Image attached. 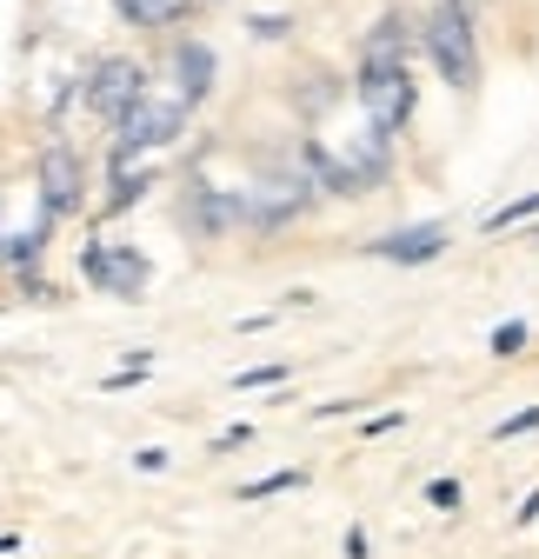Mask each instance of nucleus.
<instances>
[{
  "label": "nucleus",
  "instance_id": "20e7f679",
  "mask_svg": "<svg viewBox=\"0 0 539 559\" xmlns=\"http://www.w3.org/2000/svg\"><path fill=\"white\" fill-rule=\"evenodd\" d=\"M414 67H360V107H367V127H380L386 140L414 120Z\"/></svg>",
  "mask_w": 539,
  "mask_h": 559
},
{
  "label": "nucleus",
  "instance_id": "bb28decb",
  "mask_svg": "<svg viewBox=\"0 0 539 559\" xmlns=\"http://www.w3.org/2000/svg\"><path fill=\"white\" fill-rule=\"evenodd\" d=\"M21 546V533H0V552H14Z\"/></svg>",
  "mask_w": 539,
  "mask_h": 559
},
{
  "label": "nucleus",
  "instance_id": "a211bd4d",
  "mask_svg": "<svg viewBox=\"0 0 539 559\" xmlns=\"http://www.w3.org/2000/svg\"><path fill=\"white\" fill-rule=\"evenodd\" d=\"M147 373H154V360H147V354H133V360H120V373H107V380H100V393H120V386H141Z\"/></svg>",
  "mask_w": 539,
  "mask_h": 559
},
{
  "label": "nucleus",
  "instance_id": "1a4fd4ad",
  "mask_svg": "<svg viewBox=\"0 0 539 559\" xmlns=\"http://www.w3.org/2000/svg\"><path fill=\"white\" fill-rule=\"evenodd\" d=\"M173 81H180V100L200 107V100H207V87H214V47L207 40H180L173 47Z\"/></svg>",
  "mask_w": 539,
  "mask_h": 559
},
{
  "label": "nucleus",
  "instance_id": "2eb2a0df",
  "mask_svg": "<svg viewBox=\"0 0 539 559\" xmlns=\"http://www.w3.org/2000/svg\"><path fill=\"white\" fill-rule=\"evenodd\" d=\"M427 507H433V513H459V507H466V486H459L453 473L427 479Z\"/></svg>",
  "mask_w": 539,
  "mask_h": 559
},
{
  "label": "nucleus",
  "instance_id": "6e6552de",
  "mask_svg": "<svg viewBox=\"0 0 539 559\" xmlns=\"http://www.w3.org/2000/svg\"><path fill=\"white\" fill-rule=\"evenodd\" d=\"M414 53H427V40L414 34V21L407 14H380L373 27H367V40H360V67H407Z\"/></svg>",
  "mask_w": 539,
  "mask_h": 559
},
{
  "label": "nucleus",
  "instance_id": "ddd939ff",
  "mask_svg": "<svg viewBox=\"0 0 539 559\" xmlns=\"http://www.w3.org/2000/svg\"><path fill=\"white\" fill-rule=\"evenodd\" d=\"M506 227H539V193H519V200L493 206V214H487V234H506Z\"/></svg>",
  "mask_w": 539,
  "mask_h": 559
},
{
  "label": "nucleus",
  "instance_id": "7ed1b4c3",
  "mask_svg": "<svg viewBox=\"0 0 539 559\" xmlns=\"http://www.w3.org/2000/svg\"><path fill=\"white\" fill-rule=\"evenodd\" d=\"M187 100L180 94H141L127 107V120H120V140H113V180H127V167H133V154H147V147H167V140L187 127Z\"/></svg>",
  "mask_w": 539,
  "mask_h": 559
},
{
  "label": "nucleus",
  "instance_id": "dca6fc26",
  "mask_svg": "<svg viewBox=\"0 0 539 559\" xmlns=\"http://www.w3.org/2000/svg\"><path fill=\"white\" fill-rule=\"evenodd\" d=\"M287 373H294L287 360H266V367H240V373H233V393H253V386H280Z\"/></svg>",
  "mask_w": 539,
  "mask_h": 559
},
{
  "label": "nucleus",
  "instance_id": "a878e982",
  "mask_svg": "<svg viewBox=\"0 0 539 559\" xmlns=\"http://www.w3.org/2000/svg\"><path fill=\"white\" fill-rule=\"evenodd\" d=\"M340 546H347V559H367V552H373V546H367V533H360V526H347V539H340Z\"/></svg>",
  "mask_w": 539,
  "mask_h": 559
},
{
  "label": "nucleus",
  "instance_id": "b1692460",
  "mask_svg": "<svg viewBox=\"0 0 539 559\" xmlns=\"http://www.w3.org/2000/svg\"><path fill=\"white\" fill-rule=\"evenodd\" d=\"M133 466H141V473H160V466H167V453H160V447H141V453H133Z\"/></svg>",
  "mask_w": 539,
  "mask_h": 559
},
{
  "label": "nucleus",
  "instance_id": "4468645a",
  "mask_svg": "<svg viewBox=\"0 0 539 559\" xmlns=\"http://www.w3.org/2000/svg\"><path fill=\"white\" fill-rule=\"evenodd\" d=\"M526 340H532V326H526V320H500V326L487 333L493 360H513V354H526Z\"/></svg>",
  "mask_w": 539,
  "mask_h": 559
},
{
  "label": "nucleus",
  "instance_id": "0eeeda50",
  "mask_svg": "<svg viewBox=\"0 0 539 559\" xmlns=\"http://www.w3.org/2000/svg\"><path fill=\"white\" fill-rule=\"evenodd\" d=\"M446 240H453V227H446V221H414V227L380 234L367 253H373V260H393V266H427V260H440V253H446Z\"/></svg>",
  "mask_w": 539,
  "mask_h": 559
},
{
  "label": "nucleus",
  "instance_id": "4be33fe9",
  "mask_svg": "<svg viewBox=\"0 0 539 559\" xmlns=\"http://www.w3.org/2000/svg\"><path fill=\"white\" fill-rule=\"evenodd\" d=\"M141 193H147V180H141V174H133V180H113V206H107V214H127V206L141 200Z\"/></svg>",
  "mask_w": 539,
  "mask_h": 559
},
{
  "label": "nucleus",
  "instance_id": "5701e85b",
  "mask_svg": "<svg viewBox=\"0 0 539 559\" xmlns=\"http://www.w3.org/2000/svg\"><path fill=\"white\" fill-rule=\"evenodd\" d=\"M247 440H253V427H247V419H240V427H227V433H220L214 447H220V453H233V447H247Z\"/></svg>",
  "mask_w": 539,
  "mask_h": 559
},
{
  "label": "nucleus",
  "instance_id": "f3484780",
  "mask_svg": "<svg viewBox=\"0 0 539 559\" xmlns=\"http://www.w3.org/2000/svg\"><path fill=\"white\" fill-rule=\"evenodd\" d=\"M526 433H539V406H519V413H506L500 427H493L500 447H506V440H526Z\"/></svg>",
  "mask_w": 539,
  "mask_h": 559
},
{
  "label": "nucleus",
  "instance_id": "f03ea898",
  "mask_svg": "<svg viewBox=\"0 0 539 559\" xmlns=\"http://www.w3.org/2000/svg\"><path fill=\"white\" fill-rule=\"evenodd\" d=\"M420 40H427L433 74L453 94H474L480 87V40H474V8H466V0H440V8L420 21Z\"/></svg>",
  "mask_w": 539,
  "mask_h": 559
},
{
  "label": "nucleus",
  "instance_id": "9b49d317",
  "mask_svg": "<svg viewBox=\"0 0 539 559\" xmlns=\"http://www.w3.org/2000/svg\"><path fill=\"white\" fill-rule=\"evenodd\" d=\"M120 8V21H133V27H173L180 14H187V0H113Z\"/></svg>",
  "mask_w": 539,
  "mask_h": 559
},
{
  "label": "nucleus",
  "instance_id": "f257e3e1",
  "mask_svg": "<svg viewBox=\"0 0 539 559\" xmlns=\"http://www.w3.org/2000/svg\"><path fill=\"white\" fill-rule=\"evenodd\" d=\"M300 167L313 174L320 193H367L393 174V140L380 127H367L354 147H320V140H307L300 147Z\"/></svg>",
  "mask_w": 539,
  "mask_h": 559
},
{
  "label": "nucleus",
  "instance_id": "423d86ee",
  "mask_svg": "<svg viewBox=\"0 0 539 559\" xmlns=\"http://www.w3.org/2000/svg\"><path fill=\"white\" fill-rule=\"evenodd\" d=\"M34 180H40V214H47V221H53V214H81L87 167H81V154H74V147H47Z\"/></svg>",
  "mask_w": 539,
  "mask_h": 559
},
{
  "label": "nucleus",
  "instance_id": "cd10ccee",
  "mask_svg": "<svg viewBox=\"0 0 539 559\" xmlns=\"http://www.w3.org/2000/svg\"><path fill=\"white\" fill-rule=\"evenodd\" d=\"M532 240H539V227H532Z\"/></svg>",
  "mask_w": 539,
  "mask_h": 559
},
{
  "label": "nucleus",
  "instance_id": "393cba45",
  "mask_svg": "<svg viewBox=\"0 0 539 559\" xmlns=\"http://www.w3.org/2000/svg\"><path fill=\"white\" fill-rule=\"evenodd\" d=\"M532 520H539V486H532V493L519 500V513H513V526H532Z\"/></svg>",
  "mask_w": 539,
  "mask_h": 559
},
{
  "label": "nucleus",
  "instance_id": "39448f33",
  "mask_svg": "<svg viewBox=\"0 0 539 559\" xmlns=\"http://www.w3.org/2000/svg\"><path fill=\"white\" fill-rule=\"evenodd\" d=\"M147 94V74H141V60H127V53H107V60H94L87 67V107L100 114V120H127V107Z\"/></svg>",
  "mask_w": 539,
  "mask_h": 559
},
{
  "label": "nucleus",
  "instance_id": "aec40b11",
  "mask_svg": "<svg viewBox=\"0 0 539 559\" xmlns=\"http://www.w3.org/2000/svg\"><path fill=\"white\" fill-rule=\"evenodd\" d=\"M393 427H407V413H399V406H386V413L360 419V433H367V440H380V433H393Z\"/></svg>",
  "mask_w": 539,
  "mask_h": 559
},
{
  "label": "nucleus",
  "instance_id": "9d476101",
  "mask_svg": "<svg viewBox=\"0 0 539 559\" xmlns=\"http://www.w3.org/2000/svg\"><path fill=\"white\" fill-rule=\"evenodd\" d=\"M147 253L141 247H107V287L100 294H120V300H141L147 294Z\"/></svg>",
  "mask_w": 539,
  "mask_h": 559
},
{
  "label": "nucleus",
  "instance_id": "f8f14e48",
  "mask_svg": "<svg viewBox=\"0 0 539 559\" xmlns=\"http://www.w3.org/2000/svg\"><path fill=\"white\" fill-rule=\"evenodd\" d=\"M300 486H307V473H300V466H280V473L247 479V486H240V500L253 507V500H274V493H300Z\"/></svg>",
  "mask_w": 539,
  "mask_h": 559
},
{
  "label": "nucleus",
  "instance_id": "6ab92c4d",
  "mask_svg": "<svg viewBox=\"0 0 539 559\" xmlns=\"http://www.w3.org/2000/svg\"><path fill=\"white\" fill-rule=\"evenodd\" d=\"M247 34H253V40H287V34H294V21H280V14H260V21H247Z\"/></svg>",
  "mask_w": 539,
  "mask_h": 559
},
{
  "label": "nucleus",
  "instance_id": "412c9836",
  "mask_svg": "<svg viewBox=\"0 0 539 559\" xmlns=\"http://www.w3.org/2000/svg\"><path fill=\"white\" fill-rule=\"evenodd\" d=\"M81 273H87V287H107V247H100V240L81 253Z\"/></svg>",
  "mask_w": 539,
  "mask_h": 559
}]
</instances>
